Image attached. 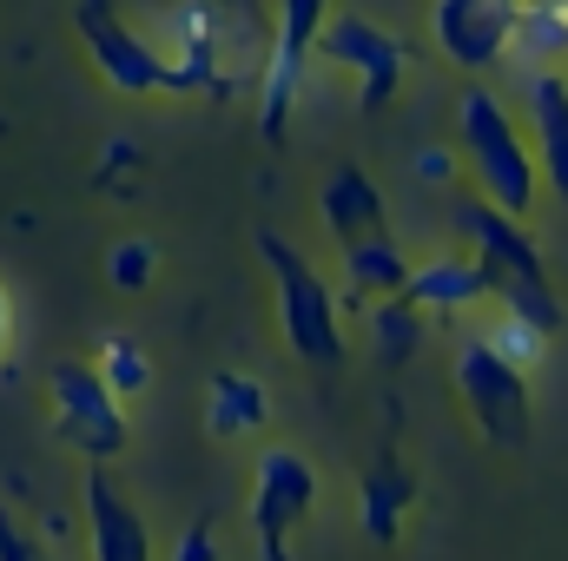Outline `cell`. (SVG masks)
I'll list each match as a JSON object with an SVG mask.
<instances>
[{"label":"cell","mask_w":568,"mask_h":561,"mask_svg":"<svg viewBox=\"0 0 568 561\" xmlns=\"http://www.w3.org/2000/svg\"><path fill=\"white\" fill-rule=\"evenodd\" d=\"M272 258H278V284H284V324H291V344L304 350V357H337V324H331V304H324V290L304 278V265L278 252V245H265Z\"/></svg>","instance_id":"obj_7"},{"label":"cell","mask_w":568,"mask_h":561,"mask_svg":"<svg viewBox=\"0 0 568 561\" xmlns=\"http://www.w3.org/2000/svg\"><path fill=\"white\" fill-rule=\"evenodd\" d=\"M317 53H331L364 86V100H390L404 86V40L390 27L364 20V13H331L324 33H317Z\"/></svg>","instance_id":"obj_4"},{"label":"cell","mask_w":568,"mask_h":561,"mask_svg":"<svg viewBox=\"0 0 568 561\" xmlns=\"http://www.w3.org/2000/svg\"><path fill=\"white\" fill-rule=\"evenodd\" d=\"M93 370L106 377V390H113L120 404L145 390V350L133 344V337H100V357H93Z\"/></svg>","instance_id":"obj_10"},{"label":"cell","mask_w":568,"mask_h":561,"mask_svg":"<svg viewBox=\"0 0 568 561\" xmlns=\"http://www.w3.org/2000/svg\"><path fill=\"white\" fill-rule=\"evenodd\" d=\"M0 561H40L33 555V542H27V529H20L7 509H0Z\"/></svg>","instance_id":"obj_12"},{"label":"cell","mask_w":568,"mask_h":561,"mask_svg":"<svg viewBox=\"0 0 568 561\" xmlns=\"http://www.w3.org/2000/svg\"><path fill=\"white\" fill-rule=\"evenodd\" d=\"M7 350H13V297L0 284V364H7Z\"/></svg>","instance_id":"obj_13"},{"label":"cell","mask_w":568,"mask_h":561,"mask_svg":"<svg viewBox=\"0 0 568 561\" xmlns=\"http://www.w3.org/2000/svg\"><path fill=\"white\" fill-rule=\"evenodd\" d=\"M456 133H463L476 185L503 205V218H529V198H536V145L523 140V120L496 93L476 86L456 106Z\"/></svg>","instance_id":"obj_1"},{"label":"cell","mask_w":568,"mask_h":561,"mask_svg":"<svg viewBox=\"0 0 568 561\" xmlns=\"http://www.w3.org/2000/svg\"><path fill=\"white\" fill-rule=\"evenodd\" d=\"M80 33H87L93 67L106 73L113 93H165V60H159L152 33L126 27L106 0H80Z\"/></svg>","instance_id":"obj_3"},{"label":"cell","mask_w":568,"mask_h":561,"mask_svg":"<svg viewBox=\"0 0 568 561\" xmlns=\"http://www.w3.org/2000/svg\"><path fill=\"white\" fill-rule=\"evenodd\" d=\"M324 33V0H278V20H272V40H265V126L278 133L284 113H291V93H297V73H304V53L317 47Z\"/></svg>","instance_id":"obj_5"},{"label":"cell","mask_w":568,"mask_h":561,"mask_svg":"<svg viewBox=\"0 0 568 561\" xmlns=\"http://www.w3.org/2000/svg\"><path fill=\"white\" fill-rule=\"evenodd\" d=\"M106 278L120 284V290H140V284L152 278V245H145V238L113 245V265H106Z\"/></svg>","instance_id":"obj_11"},{"label":"cell","mask_w":568,"mask_h":561,"mask_svg":"<svg viewBox=\"0 0 568 561\" xmlns=\"http://www.w3.org/2000/svg\"><path fill=\"white\" fill-rule=\"evenodd\" d=\"M47 397H53L60 436L80 442L87 456H120L126 449V404L106 390V377L93 364H53L47 370Z\"/></svg>","instance_id":"obj_2"},{"label":"cell","mask_w":568,"mask_h":561,"mask_svg":"<svg viewBox=\"0 0 568 561\" xmlns=\"http://www.w3.org/2000/svg\"><path fill=\"white\" fill-rule=\"evenodd\" d=\"M516 33V7L509 0H436V47L449 60H496Z\"/></svg>","instance_id":"obj_6"},{"label":"cell","mask_w":568,"mask_h":561,"mask_svg":"<svg viewBox=\"0 0 568 561\" xmlns=\"http://www.w3.org/2000/svg\"><path fill=\"white\" fill-rule=\"evenodd\" d=\"M87 509H93V555H100V561H145L140 516L113 496V482H106V476H93V482H87Z\"/></svg>","instance_id":"obj_8"},{"label":"cell","mask_w":568,"mask_h":561,"mask_svg":"<svg viewBox=\"0 0 568 561\" xmlns=\"http://www.w3.org/2000/svg\"><path fill=\"white\" fill-rule=\"evenodd\" d=\"M252 422H265V390L245 384V377H219V384H212V429H219V436H239V429H252Z\"/></svg>","instance_id":"obj_9"}]
</instances>
